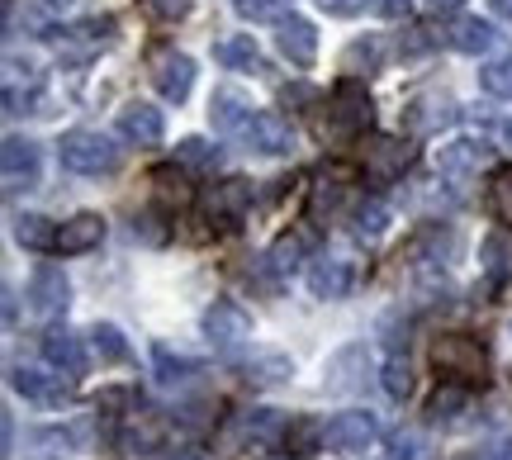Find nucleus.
<instances>
[{"mask_svg": "<svg viewBox=\"0 0 512 460\" xmlns=\"http://www.w3.org/2000/svg\"><path fill=\"white\" fill-rule=\"evenodd\" d=\"M432 366L441 375H451L456 385H475V380H484V370H489V351L470 332H441L437 342H432Z\"/></svg>", "mask_w": 512, "mask_h": 460, "instance_id": "nucleus-1", "label": "nucleus"}, {"mask_svg": "<svg viewBox=\"0 0 512 460\" xmlns=\"http://www.w3.org/2000/svg\"><path fill=\"white\" fill-rule=\"evenodd\" d=\"M370 95L366 86L356 81V76H347V81H337L328 95V124H323V133L328 138H337V143H347V138H361V133L370 129Z\"/></svg>", "mask_w": 512, "mask_h": 460, "instance_id": "nucleus-2", "label": "nucleus"}, {"mask_svg": "<svg viewBox=\"0 0 512 460\" xmlns=\"http://www.w3.org/2000/svg\"><path fill=\"white\" fill-rule=\"evenodd\" d=\"M57 162L76 171V176H110L119 166V148H114L105 133H91V129H72L62 133L57 143Z\"/></svg>", "mask_w": 512, "mask_h": 460, "instance_id": "nucleus-3", "label": "nucleus"}, {"mask_svg": "<svg viewBox=\"0 0 512 460\" xmlns=\"http://www.w3.org/2000/svg\"><path fill=\"white\" fill-rule=\"evenodd\" d=\"M0 176H5V190L19 195V190H34L38 176H43V152L29 138H5L0 148Z\"/></svg>", "mask_w": 512, "mask_h": 460, "instance_id": "nucleus-4", "label": "nucleus"}, {"mask_svg": "<svg viewBox=\"0 0 512 460\" xmlns=\"http://www.w3.org/2000/svg\"><path fill=\"white\" fill-rule=\"evenodd\" d=\"M204 337L214 347H242V342H252V313L233 299H214L204 309Z\"/></svg>", "mask_w": 512, "mask_h": 460, "instance_id": "nucleus-5", "label": "nucleus"}, {"mask_svg": "<svg viewBox=\"0 0 512 460\" xmlns=\"http://www.w3.org/2000/svg\"><path fill=\"white\" fill-rule=\"evenodd\" d=\"M375 437H380V423H375V413H366V408H347V413H337L323 427V446L328 451H366Z\"/></svg>", "mask_w": 512, "mask_h": 460, "instance_id": "nucleus-6", "label": "nucleus"}, {"mask_svg": "<svg viewBox=\"0 0 512 460\" xmlns=\"http://www.w3.org/2000/svg\"><path fill=\"white\" fill-rule=\"evenodd\" d=\"M67 304H72V285L62 276V266H48V261H43L34 276H29V309H34L38 318H62Z\"/></svg>", "mask_w": 512, "mask_h": 460, "instance_id": "nucleus-7", "label": "nucleus"}, {"mask_svg": "<svg viewBox=\"0 0 512 460\" xmlns=\"http://www.w3.org/2000/svg\"><path fill=\"white\" fill-rule=\"evenodd\" d=\"M247 148H256V152H266V157H285V152L294 148V129H290V119L285 114H252L247 124H242V133H238Z\"/></svg>", "mask_w": 512, "mask_h": 460, "instance_id": "nucleus-8", "label": "nucleus"}, {"mask_svg": "<svg viewBox=\"0 0 512 460\" xmlns=\"http://www.w3.org/2000/svg\"><path fill=\"white\" fill-rule=\"evenodd\" d=\"M408 166H413V148L399 143V138H370L366 143V181L389 185L399 181Z\"/></svg>", "mask_w": 512, "mask_h": 460, "instance_id": "nucleus-9", "label": "nucleus"}, {"mask_svg": "<svg viewBox=\"0 0 512 460\" xmlns=\"http://www.w3.org/2000/svg\"><path fill=\"white\" fill-rule=\"evenodd\" d=\"M403 124L413 133H441L446 124H456V100L451 95H441V91H427V95H418V100H408L403 105Z\"/></svg>", "mask_w": 512, "mask_h": 460, "instance_id": "nucleus-10", "label": "nucleus"}, {"mask_svg": "<svg viewBox=\"0 0 512 460\" xmlns=\"http://www.w3.org/2000/svg\"><path fill=\"white\" fill-rule=\"evenodd\" d=\"M489 162H494V148H489L484 138H456V143H446V148L437 152L441 176H456V181H465V176H479V171H484Z\"/></svg>", "mask_w": 512, "mask_h": 460, "instance_id": "nucleus-11", "label": "nucleus"}, {"mask_svg": "<svg viewBox=\"0 0 512 460\" xmlns=\"http://www.w3.org/2000/svg\"><path fill=\"white\" fill-rule=\"evenodd\" d=\"M152 86H157L171 105L190 100V91H195V62L185 53H162L152 62Z\"/></svg>", "mask_w": 512, "mask_h": 460, "instance_id": "nucleus-12", "label": "nucleus"}, {"mask_svg": "<svg viewBox=\"0 0 512 460\" xmlns=\"http://www.w3.org/2000/svg\"><path fill=\"white\" fill-rule=\"evenodd\" d=\"M119 133L128 143H138V148H157L166 133V114L157 105H147V100H133V105L119 110Z\"/></svg>", "mask_w": 512, "mask_h": 460, "instance_id": "nucleus-13", "label": "nucleus"}, {"mask_svg": "<svg viewBox=\"0 0 512 460\" xmlns=\"http://www.w3.org/2000/svg\"><path fill=\"white\" fill-rule=\"evenodd\" d=\"M43 361H48L57 375H67V380H81V375H86V351H81V337L67 332V328L43 332Z\"/></svg>", "mask_w": 512, "mask_h": 460, "instance_id": "nucleus-14", "label": "nucleus"}, {"mask_svg": "<svg viewBox=\"0 0 512 460\" xmlns=\"http://www.w3.org/2000/svg\"><path fill=\"white\" fill-rule=\"evenodd\" d=\"M275 48H280V57L285 62H294V67H313V57H318V34H313L309 19H280V29H275Z\"/></svg>", "mask_w": 512, "mask_h": 460, "instance_id": "nucleus-15", "label": "nucleus"}, {"mask_svg": "<svg viewBox=\"0 0 512 460\" xmlns=\"http://www.w3.org/2000/svg\"><path fill=\"white\" fill-rule=\"evenodd\" d=\"M356 285V266L347 257H318L309 266V290L318 299H347Z\"/></svg>", "mask_w": 512, "mask_h": 460, "instance_id": "nucleus-16", "label": "nucleus"}, {"mask_svg": "<svg viewBox=\"0 0 512 460\" xmlns=\"http://www.w3.org/2000/svg\"><path fill=\"white\" fill-rule=\"evenodd\" d=\"M10 385H15V394H24L29 404H43V408H57L72 394V385H62V375H43V370H29V366L10 370Z\"/></svg>", "mask_w": 512, "mask_h": 460, "instance_id": "nucleus-17", "label": "nucleus"}, {"mask_svg": "<svg viewBox=\"0 0 512 460\" xmlns=\"http://www.w3.org/2000/svg\"><path fill=\"white\" fill-rule=\"evenodd\" d=\"M110 34H114V19L110 15L81 19V24H72V29H57V53L86 57V53H95L100 43H110Z\"/></svg>", "mask_w": 512, "mask_h": 460, "instance_id": "nucleus-18", "label": "nucleus"}, {"mask_svg": "<svg viewBox=\"0 0 512 460\" xmlns=\"http://www.w3.org/2000/svg\"><path fill=\"white\" fill-rule=\"evenodd\" d=\"M100 238H105V219L100 214H76L57 233V257H81V252L100 247Z\"/></svg>", "mask_w": 512, "mask_h": 460, "instance_id": "nucleus-19", "label": "nucleus"}, {"mask_svg": "<svg viewBox=\"0 0 512 460\" xmlns=\"http://www.w3.org/2000/svg\"><path fill=\"white\" fill-rule=\"evenodd\" d=\"M242 370V380L256 389H275V385H285L294 375L290 366V356H280V351H256V356H247V361H238Z\"/></svg>", "mask_w": 512, "mask_h": 460, "instance_id": "nucleus-20", "label": "nucleus"}, {"mask_svg": "<svg viewBox=\"0 0 512 460\" xmlns=\"http://www.w3.org/2000/svg\"><path fill=\"white\" fill-rule=\"evenodd\" d=\"M247 204H252V185L223 181V185H214V195H209V219H219L223 228H238V219L247 214Z\"/></svg>", "mask_w": 512, "mask_h": 460, "instance_id": "nucleus-21", "label": "nucleus"}, {"mask_svg": "<svg viewBox=\"0 0 512 460\" xmlns=\"http://www.w3.org/2000/svg\"><path fill=\"white\" fill-rule=\"evenodd\" d=\"M446 43H451L456 53H465V57H479V53H489V48H494L498 34H494V24H489V19L465 15V19H456V24H451Z\"/></svg>", "mask_w": 512, "mask_h": 460, "instance_id": "nucleus-22", "label": "nucleus"}, {"mask_svg": "<svg viewBox=\"0 0 512 460\" xmlns=\"http://www.w3.org/2000/svg\"><path fill=\"white\" fill-rule=\"evenodd\" d=\"M209 119H214V129H223V133H242V124L252 119V100L242 91H233V86H223V91H214V100H209Z\"/></svg>", "mask_w": 512, "mask_h": 460, "instance_id": "nucleus-23", "label": "nucleus"}, {"mask_svg": "<svg viewBox=\"0 0 512 460\" xmlns=\"http://www.w3.org/2000/svg\"><path fill=\"white\" fill-rule=\"evenodd\" d=\"M57 233L62 228H53V219H43V214H19L15 219V242L29 252H57Z\"/></svg>", "mask_w": 512, "mask_h": 460, "instance_id": "nucleus-24", "label": "nucleus"}, {"mask_svg": "<svg viewBox=\"0 0 512 460\" xmlns=\"http://www.w3.org/2000/svg\"><path fill=\"white\" fill-rule=\"evenodd\" d=\"M152 190H157V200H162L166 209H185V204L195 200V185H190V176H185V171H176V166H157V171H152Z\"/></svg>", "mask_w": 512, "mask_h": 460, "instance_id": "nucleus-25", "label": "nucleus"}, {"mask_svg": "<svg viewBox=\"0 0 512 460\" xmlns=\"http://www.w3.org/2000/svg\"><path fill=\"white\" fill-rule=\"evenodd\" d=\"M214 57H219L228 72H261V53H256L252 34H238V38H223L219 48H214Z\"/></svg>", "mask_w": 512, "mask_h": 460, "instance_id": "nucleus-26", "label": "nucleus"}, {"mask_svg": "<svg viewBox=\"0 0 512 460\" xmlns=\"http://www.w3.org/2000/svg\"><path fill=\"white\" fill-rule=\"evenodd\" d=\"M351 223H356V238L375 242L389 228V204L384 200H361L356 209H351Z\"/></svg>", "mask_w": 512, "mask_h": 460, "instance_id": "nucleus-27", "label": "nucleus"}, {"mask_svg": "<svg viewBox=\"0 0 512 460\" xmlns=\"http://www.w3.org/2000/svg\"><path fill=\"white\" fill-rule=\"evenodd\" d=\"M479 86L489 95H498V100H512V48L479 67Z\"/></svg>", "mask_w": 512, "mask_h": 460, "instance_id": "nucleus-28", "label": "nucleus"}, {"mask_svg": "<svg viewBox=\"0 0 512 460\" xmlns=\"http://www.w3.org/2000/svg\"><path fill=\"white\" fill-rule=\"evenodd\" d=\"M91 347L100 361H110V366H119V361H128V342L124 332L114 328V323H95L91 328Z\"/></svg>", "mask_w": 512, "mask_h": 460, "instance_id": "nucleus-29", "label": "nucleus"}, {"mask_svg": "<svg viewBox=\"0 0 512 460\" xmlns=\"http://www.w3.org/2000/svg\"><path fill=\"white\" fill-rule=\"evenodd\" d=\"M152 361H157V380H162V385H181V380H190V375H200V361L171 356L166 347H152Z\"/></svg>", "mask_w": 512, "mask_h": 460, "instance_id": "nucleus-30", "label": "nucleus"}, {"mask_svg": "<svg viewBox=\"0 0 512 460\" xmlns=\"http://www.w3.org/2000/svg\"><path fill=\"white\" fill-rule=\"evenodd\" d=\"M389 446H394L399 460H432V442H427V432H418V427H394Z\"/></svg>", "mask_w": 512, "mask_h": 460, "instance_id": "nucleus-31", "label": "nucleus"}, {"mask_svg": "<svg viewBox=\"0 0 512 460\" xmlns=\"http://www.w3.org/2000/svg\"><path fill=\"white\" fill-rule=\"evenodd\" d=\"M465 408H470V394H465L460 385H446V389H437V394H432V404H427V413H432L437 423H456V418L465 413Z\"/></svg>", "mask_w": 512, "mask_h": 460, "instance_id": "nucleus-32", "label": "nucleus"}, {"mask_svg": "<svg viewBox=\"0 0 512 460\" xmlns=\"http://www.w3.org/2000/svg\"><path fill=\"white\" fill-rule=\"evenodd\" d=\"M176 162L190 166V171H214L219 166V148L204 143V138H185V143H176Z\"/></svg>", "mask_w": 512, "mask_h": 460, "instance_id": "nucleus-33", "label": "nucleus"}, {"mask_svg": "<svg viewBox=\"0 0 512 460\" xmlns=\"http://www.w3.org/2000/svg\"><path fill=\"white\" fill-rule=\"evenodd\" d=\"M380 385H384V394H389V399H399V404L413 394V370H408V361H403V356H389V361H384Z\"/></svg>", "mask_w": 512, "mask_h": 460, "instance_id": "nucleus-34", "label": "nucleus"}, {"mask_svg": "<svg viewBox=\"0 0 512 460\" xmlns=\"http://www.w3.org/2000/svg\"><path fill=\"white\" fill-rule=\"evenodd\" d=\"M489 209H494L498 223H512V166L494 171V181H489Z\"/></svg>", "mask_w": 512, "mask_h": 460, "instance_id": "nucleus-35", "label": "nucleus"}, {"mask_svg": "<svg viewBox=\"0 0 512 460\" xmlns=\"http://www.w3.org/2000/svg\"><path fill=\"white\" fill-rule=\"evenodd\" d=\"M337 200H342V176H337V171H323L318 185H313V195H309V209L313 214H332Z\"/></svg>", "mask_w": 512, "mask_h": 460, "instance_id": "nucleus-36", "label": "nucleus"}, {"mask_svg": "<svg viewBox=\"0 0 512 460\" xmlns=\"http://www.w3.org/2000/svg\"><path fill=\"white\" fill-rule=\"evenodd\" d=\"M275 432H280V413H271V408H252V413H242V437H252V442H271Z\"/></svg>", "mask_w": 512, "mask_h": 460, "instance_id": "nucleus-37", "label": "nucleus"}, {"mask_svg": "<svg viewBox=\"0 0 512 460\" xmlns=\"http://www.w3.org/2000/svg\"><path fill=\"white\" fill-rule=\"evenodd\" d=\"M361 67H366V72H375V67H380V43H375V38H366V43H351V48H347V72H361Z\"/></svg>", "mask_w": 512, "mask_h": 460, "instance_id": "nucleus-38", "label": "nucleus"}, {"mask_svg": "<svg viewBox=\"0 0 512 460\" xmlns=\"http://www.w3.org/2000/svg\"><path fill=\"white\" fill-rule=\"evenodd\" d=\"M143 10L152 19H162V24H176V19L190 15V0H143Z\"/></svg>", "mask_w": 512, "mask_h": 460, "instance_id": "nucleus-39", "label": "nucleus"}, {"mask_svg": "<svg viewBox=\"0 0 512 460\" xmlns=\"http://www.w3.org/2000/svg\"><path fill=\"white\" fill-rule=\"evenodd\" d=\"M233 5H238L242 19H271V15H280L290 0H233Z\"/></svg>", "mask_w": 512, "mask_h": 460, "instance_id": "nucleus-40", "label": "nucleus"}, {"mask_svg": "<svg viewBox=\"0 0 512 460\" xmlns=\"http://www.w3.org/2000/svg\"><path fill=\"white\" fill-rule=\"evenodd\" d=\"M299 252H304V242H299V238H280V242H275V252H271V266H275V271H290Z\"/></svg>", "mask_w": 512, "mask_h": 460, "instance_id": "nucleus-41", "label": "nucleus"}, {"mask_svg": "<svg viewBox=\"0 0 512 460\" xmlns=\"http://www.w3.org/2000/svg\"><path fill=\"white\" fill-rule=\"evenodd\" d=\"M484 261H489V271H494V276H503V266H508V242L489 238L484 242Z\"/></svg>", "mask_w": 512, "mask_h": 460, "instance_id": "nucleus-42", "label": "nucleus"}, {"mask_svg": "<svg viewBox=\"0 0 512 460\" xmlns=\"http://www.w3.org/2000/svg\"><path fill=\"white\" fill-rule=\"evenodd\" d=\"M370 10H375V15L380 19H403L408 15V5H413V0H366Z\"/></svg>", "mask_w": 512, "mask_h": 460, "instance_id": "nucleus-43", "label": "nucleus"}, {"mask_svg": "<svg viewBox=\"0 0 512 460\" xmlns=\"http://www.w3.org/2000/svg\"><path fill=\"white\" fill-rule=\"evenodd\" d=\"M133 404V389H100L95 408H128Z\"/></svg>", "mask_w": 512, "mask_h": 460, "instance_id": "nucleus-44", "label": "nucleus"}, {"mask_svg": "<svg viewBox=\"0 0 512 460\" xmlns=\"http://www.w3.org/2000/svg\"><path fill=\"white\" fill-rule=\"evenodd\" d=\"M309 100H318L313 86H285V91H280V105H309Z\"/></svg>", "mask_w": 512, "mask_h": 460, "instance_id": "nucleus-45", "label": "nucleus"}, {"mask_svg": "<svg viewBox=\"0 0 512 460\" xmlns=\"http://www.w3.org/2000/svg\"><path fill=\"white\" fill-rule=\"evenodd\" d=\"M318 10H328V15H356L361 10V0H318Z\"/></svg>", "mask_w": 512, "mask_h": 460, "instance_id": "nucleus-46", "label": "nucleus"}, {"mask_svg": "<svg viewBox=\"0 0 512 460\" xmlns=\"http://www.w3.org/2000/svg\"><path fill=\"white\" fill-rule=\"evenodd\" d=\"M422 48H432L427 29H408V38H403V53H422Z\"/></svg>", "mask_w": 512, "mask_h": 460, "instance_id": "nucleus-47", "label": "nucleus"}, {"mask_svg": "<svg viewBox=\"0 0 512 460\" xmlns=\"http://www.w3.org/2000/svg\"><path fill=\"white\" fill-rule=\"evenodd\" d=\"M484 460H512V442H494L489 451H479Z\"/></svg>", "mask_w": 512, "mask_h": 460, "instance_id": "nucleus-48", "label": "nucleus"}, {"mask_svg": "<svg viewBox=\"0 0 512 460\" xmlns=\"http://www.w3.org/2000/svg\"><path fill=\"white\" fill-rule=\"evenodd\" d=\"M465 0H427V10H437V15H456Z\"/></svg>", "mask_w": 512, "mask_h": 460, "instance_id": "nucleus-49", "label": "nucleus"}, {"mask_svg": "<svg viewBox=\"0 0 512 460\" xmlns=\"http://www.w3.org/2000/svg\"><path fill=\"white\" fill-rule=\"evenodd\" d=\"M489 10H494L498 19H508V24H512V0H489Z\"/></svg>", "mask_w": 512, "mask_h": 460, "instance_id": "nucleus-50", "label": "nucleus"}, {"mask_svg": "<svg viewBox=\"0 0 512 460\" xmlns=\"http://www.w3.org/2000/svg\"><path fill=\"white\" fill-rule=\"evenodd\" d=\"M162 460H204V456H200V451H166Z\"/></svg>", "mask_w": 512, "mask_h": 460, "instance_id": "nucleus-51", "label": "nucleus"}, {"mask_svg": "<svg viewBox=\"0 0 512 460\" xmlns=\"http://www.w3.org/2000/svg\"><path fill=\"white\" fill-rule=\"evenodd\" d=\"M266 460H299V456H266Z\"/></svg>", "mask_w": 512, "mask_h": 460, "instance_id": "nucleus-52", "label": "nucleus"}, {"mask_svg": "<svg viewBox=\"0 0 512 460\" xmlns=\"http://www.w3.org/2000/svg\"><path fill=\"white\" fill-rule=\"evenodd\" d=\"M508 148H512V119H508Z\"/></svg>", "mask_w": 512, "mask_h": 460, "instance_id": "nucleus-53", "label": "nucleus"}, {"mask_svg": "<svg viewBox=\"0 0 512 460\" xmlns=\"http://www.w3.org/2000/svg\"><path fill=\"white\" fill-rule=\"evenodd\" d=\"M465 460H484V456H465Z\"/></svg>", "mask_w": 512, "mask_h": 460, "instance_id": "nucleus-54", "label": "nucleus"}, {"mask_svg": "<svg viewBox=\"0 0 512 460\" xmlns=\"http://www.w3.org/2000/svg\"><path fill=\"white\" fill-rule=\"evenodd\" d=\"M53 5H67V0H53Z\"/></svg>", "mask_w": 512, "mask_h": 460, "instance_id": "nucleus-55", "label": "nucleus"}]
</instances>
